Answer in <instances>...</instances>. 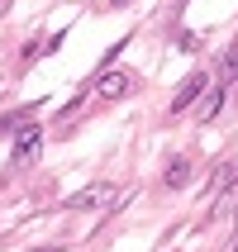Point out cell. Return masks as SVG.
<instances>
[{
  "label": "cell",
  "mask_w": 238,
  "mask_h": 252,
  "mask_svg": "<svg viewBox=\"0 0 238 252\" xmlns=\"http://www.w3.org/2000/svg\"><path fill=\"white\" fill-rule=\"evenodd\" d=\"M124 200V190L114 181H91V186H81V190H71L67 195V210H76V214H100V210H114Z\"/></svg>",
  "instance_id": "cell-1"
},
{
  "label": "cell",
  "mask_w": 238,
  "mask_h": 252,
  "mask_svg": "<svg viewBox=\"0 0 238 252\" xmlns=\"http://www.w3.org/2000/svg\"><path fill=\"white\" fill-rule=\"evenodd\" d=\"M38 153H43V128L24 124L19 133H14V153H10V167H29V162H34Z\"/></svg>",
  "instance_id": "cell-2"
},
{
  "label": "cell",
  "mask_w": 238,
  "mask_h": 252,
  "mask_svg": "<svg viewBox=\"0 0 238 252\" xmlns=\"http://www.w3.org/2000/svg\"><path fill=\"white\" fill-rule=\"evenodd\" d=\"M205 86H210V76H205V71H191V76L176 86V95H171V114H186L200 95H205Z\"/></svg>",
  "instance_id": "cell-3"
},
{
  "label": "cell",
  "mask_w": 238,
  "mask_h": 252,
  "mask_svg": "<svg viewBox=\"0 0 238 252\" xmlns=\"http://www.w3.org/2000/svg\"><path fill=\"white\" fill-rule=\"evenodd\" d=\"M96 95H100V100H119V95H129V71H119V67L105 71V76L96 81Z\"/></svg>",
  "instance_id": "cell-4"
},
{
  "label": "cell",
  "mask_w": 238,
  "mask_h": 252,
  "mask_svg": "<svg viewBox=\"0 0 238 252\" xmlns=\"http://www.w3.org/2000/svg\"><path fill=\"white\" fill-rule=\"evenodd\" d=\"M162 181H167L171 190H186V186H191V162H186V157H171L167 171H162Z\"/></svg>",
  "instance_id": "cell-5"
},
{
  "label": "cell",
  "mask_w": 238,
  "mask_h": 252,
  "mask_svg": "<svg viewBox=\"0 0 238 252\" xmlns=\"http://www.w3.org/2000/svg\"><path fill=\"white\" fill-rule=\"evenodd\" d=\"M219 105H224V86H210L205 95H200V124H210V119H219Z\"/></svg>",
  "instance_id": "cell-6"
},
{
  "label": "cell",
  "mask_w": 238,
  "mask_h": 252,
  "mask_svg": "<svg viewBox=\"0 0 238 252\" xmlns=\"http://www.w3.org/2000/svg\"><path fill=\"white\" fill-rule=\"evenodd\" d=\"M5 5H10V0H0V14H5Z\"/></svg>",
  "instance_id": "cell-7"
},
{
  "label": "cell",
  "mask_w": 238,
  "mask_h": 252,
  "mask_svg": "<svg viewBox=\"0 0 238 252\" xmlns=\"http://www.w3.org/2000/svg\"><path fill=\"white\" fill-rule=\"evenodd\" d=\"M234 252H238V233H234Z\"/></svg>",
  "instance_id": "cell-8"
},
{
  "label": "cell",
  "mask_w": 238,
  "mask_h": 252,
  "mask_svg": "<svg viewBox=\"0 0 238 252\" xmlns=\"http://www.w3.org/2000/svg\"><path fill=\"white\" fill-rule=\"evenodd\" d=\"M38 252H53V248H38Z\"/></svg>",
  "instance_id": "cell-9"
}]
</instances>
